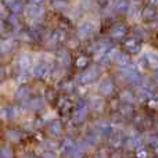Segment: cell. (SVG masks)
<instances>
[{"instance_id":"obj_5","label":"cell","mask_w":158,"mask_h":158,"mask_svg":"<svg viewBox=\"0 0 158 158\" xmlns=\"http://www.w3.org/2000/svg\"><path fill=\"white\" fill-rule=\"evenodd\" d=\"M27 14L29 18H35V19H39L44 15V8H42L40 6H32L31 4L29 7L27 8Z\"/></svg>"},{"instance_id":"obj_17","label":"cell","mask_w":158,"mask_h":158,"mask_svg":"<svg viewBox=\"0 0 158 158\" xmlns=\"http://www.w3.org/2000/svg\"><path fill=\"white\" fill-rule=\"evenodd\" d=\"M69 6V2L68 0H52V7L54 8V10H65V8H68Z\"/></svg>"},{"instance_id":"obj_7","label":"cell","mask_w":158,"mask_h":158,"mask_svg":"<svg viewBox=\"0 0 158 158\" xmlns=\"http://www.w3.org/2000/svg\"><path fill=\"white\" fill-rule=\"evenodd\" d=\"M33 74L38 79H44L49 75V65L46 63H39L33 69Z\"/></svg>"},{"instance_id":"obj_19","label":"cell","mask_w":158,"mask_h":158,"mask_svg":"<svg viewBox=\"0 0 158 158\" xmlns=\"http://www.w3.org/2000/svg\"><path fill=\"white\" fill-rule=\"evenodd\" d=\"M18 114H19V110L15 106H10L6 108V117H7V119H15L18 117Z\"/></svg>"},{"instance_id":"obj_32","label":"cell","mask_w":158,"mask_h":158,"mask_svg":"<svg viewBox=\"0 0 158 158\" xmlns=\"http://www.w3.org/2000/svg\"><path fill=\"white\" fill-rule=\"evenodd\" d=\"M29 158H35V157H29Z\"/></svg>"},{"instance_id":"obj_23","label":"cell","mask_w":158,"mask_h":158,"mask_svg":"<svg viewBox=\"0 0 158 158\" xmlns=\"http://www.w3.org/2000/svg\"><path fill=\"white\" fill-rule=\"evenodd\" d=\"M115 10H117L118 13H125V11L128 10V3H126L125 0H118L117 4H115Z\"/></svg>"},{"instance_id":"obj_15","label":"cell","mask_w":158,"mask_h":158,"mask_svg":"<svg viewBox=\"0 0 158 158\" xmlns=\"http://www.w3.org/2000/svg\"><path fill=\"white\" fill-rule=\"evenodd\" d=\"M8 10L13 13V15H18V14H21V13H24V10H25V6H24V3L21 2V0H17L15 3H14L13 6H11Z\"/></svg>"},{"instance_id":"obj_25","label":"cell","mask_w":158,"mask_h":158,"mask_svg":"<svg viewBox=\"0 0 158 158\" xmlns=\"http://www.w3.org/2000/svg\"><path fill=\"white\" fill-rule=\"evenodd\" d=\"M96 140H97V136H96V133H93V132H90V133L86 135V137H85V142L87 143V144H94Z\"/></svg>"},{"instance_id":"obj_11","label":"cell","mask_w":158,"mask_h":158,"mask_svg":"<svg viewBox=\"0 0 158 158\" xmlns=\"http://www.w3.org/2000/svg\"><path fill=\"white\" fill-rule=\"evenodd\" d=\"M75 67L78 69H87L89 68V64H90V58L89 56L86 54H79L77 58H75Z\"/></svg>"},{"instance_id":"obj_8","label":"cell","mask_w":158,"mask_h":158,"mask_svg":"<svg viewBox=\"0 0 158 158\" xmlns=\"http://www.w3.org/2000/svg\"><path fill=\"white\" fill-rule=\"evenodd\" d=\"M63 125H61L60 121H53L52 123L49 125V133L50 136L53 137H60L63 135Z\"/></svg>"},{"instance_id":"obj_14","label":"cell","mask_w":158,"mask_h":158,"mask_svg":"<svg viewBox=\"0 0 158 158\" xmlns=\"http://www.w3.org/2000/svg\"><path fill=\"white\" fill-rule=\"evenodd\" d=\"M31 63H32V58H31L28 54L19 56V58H18V68L21 69V71H27V69L31 67Z\"/></svg>"},{"instance_id":"obj_24","label":"cell","mask_w":158,"mask_h":158,"mask_svg":"<svg viewBox=\"0 0 158 158\" xmlns=\"http://www.w3.org/2000/svg\"><path fill=\"white\" fill-rule=\"evenodd\" d=\"M44 97H46L49 101H54L56 98H57V93H56V90H53V89H47L46 93H44Z\"/></svg>"},{"instance_id":"obj_13","label":"cell","mask_w":158,"mask_h":158,"mask_svg":"<svg viewBox=\"0 0 158 158\" xmlns=\"http://www.w3.org/2000/svg\"><path fill=\"white\" fill-rule=\"evenodd\" d=\"M43 106H44V103H43V100H42L40 97L31 98V100L28 101V104H27L28 110H31V111H40V110H43Z\"/></svg>"},{"instance_id":"obj_4","label":"cell","mask_w":158,"mask_h":158,"mask_svg":"<svg viewBox=\"0 0 158 158\" xmlns=\"http://www.w3.org/2000/svg\"><path fill=\"white\" fill-rule=\"evenodd\" d=\"M75 146H77V142H74L71 137H65L64 142H63V146H61V153H63V156L64 157H71Z\"/></svg>"},{"instance_id":"obj_16","label":"cell","mask_w":158,"mask_h":158,"mask_svg":"<svg viewBox=\"0 0 158 158\" xmlns=\"http://www.w3.org/2000/svg\"><path fill=\"white\" fill-rule=\"evenodd\" d=\"M125 33H126V28L123 27V25H117V27H114L111 29V36L115 38V39L122 38Z\"/></svg>"},{"instance_id":"obj_6","label":"cell","mask_w":158,"mask_h":158,"mask_svg":"<svg viewBox=\"0 0 158 158\" xmlns=\"http://www.w3.org/2000/svg\"><path fill=\"white\" fill-rule=\"evenodd\" d=\"M29 96H31V87L27 86V85H21L15 90V98L19 101H24L27 98H29Z\"/></svg>"},{"instance_id":"obj_18","label":"cell","mask_w":158,"mask_h":158,"mask_svg":"<svg viewBox=\"0 0 158 158\" xmlns=\"http://www.w3.org/2000/svg\"><path fill=\"white\" fill-rule=\"evenodd\" d=\"M7 139L11 142H19L22 139V133L17 129H10V131H7Z\"/></svg>"},{"instance_id":"obj_2","label":"cell","mask_w":158,"mask_h":158,"mask_svg":"<svg viewBox=\"0 0 158 158\" xmlns=\"http://www.w3.org/2000/svg\"><path fill=\"white\" fill-rule=\"evenodd\" d=\"M98 75H100V69L98 67H89L87 69H85L81 75H79V82L82 85H89L97 81Z\"/></svg>"},{"instance_id":"obj_10","label":"cell","mask_w":158,"mask_h":158,"mask_svg":"<svg viewBox=\"0 0 158 158\" xmlns=\"http://www.w3.org/2000/svg\"><path fill=\"white\" fill-rule=\"evenodd\" d=\"M98 90H100V93L103 96H110L112 93V90H114V83H112V81L111 79H104L100 83Z\"/></svg>"},{"instance_id":"obj_1","label":"cell","mask_w":158,"mask_h":158,"mask_svg":"<svg viewBox=\"0 0 158 158\" xmlns=\"http://www.w3.org/2000/svg\"><path fill=\"white\" fill-rule=\"evenodd\" d=\"M89 104L86 103L85 100H79L77 103L74 108V112H72V121L75 123H81L86 119V117L89 115Z\"/></svg>"},{"instance_id":"obj_29","label":"cell","mask_w":158,"mask_h":158,"mask_svg":"<svg viewBox=\"0 0 158 158\" xmlns=\"http://www.w3.org/2000/svg\"><path fill=\"white\" fill-rule=\"evenodd\" d=\"M42 158H56V156H54V153H53V151H47V153L43 154V157H42Z\"/></svg>"},{"instance_id":"obj_9","label":"cell","mask_w":158,"mask_h":158,"mask_svg":"<svg viewBox=\"0 0 158 158\" xmlns=\"http://www.w3.org/2000/svg\"><path fill=\"white\" fill-rule=\"evenodd\" d=\"M14 50V40L11 39H2L0 40V54H8Z\"/></svg>"},{"instance_id":"obj_20","label":"cell","mask_w":158,"mask_h":158,"mask_svg":"<svg viewBox=\"0 0 158 158\" xmlns=\"http://www.w3.org/2000/svg\"><path fill=\"white\" fill-rule=\"evenodd\" d=\"M0 158H14V151L10 146H2L0 147Z\"/></svg>"},{"instance_id":"obj_22","label":"cell","mask_w":158,"mask_h":158,"mask_svg":"<svg viewBox=\"0 0 158 158\" xmlns=\"http://www.w3.org/2000/svg\"><path fill=\"white\" fill-rule=\"evenodd\" d=\"M82 157H83V147L79 143H77V146H75L74 151L71 154V158H82Z\"/></svg>"},{"instance_id":"obj_12","label":"cell","mask_w":158,"mask_h":158,"mask_svg":"<svg viewBox=\"0 0 158 158\" xmlns=\"http://www.w3.org/2000/svg\"><path fill=\"white\" fill-rule=\"evenodd\" d=\"M57 61L58 64H60L61 67H65V68H68L69 65L72 64V60H71V54H69L68 52H60L57 56Z\"/></svg>"},{"instance_id":"obj_31","label":"cell","mask_w":158,"mask_h":158,"mask_svg":"<svg viewBox=\"0 0 158 158\" xmlns=\"http://www.w3.org/2000/svg\"><path fill=\"white\" fill-rule=\"evenodd\" d=\"M3 77H4V69H3L2 67H0V79H2Z\"/></svg>"},{"instance_id":"obj_30","label":"cell","mask_w":158,"mask_h":158,"mask_svg":"<svg viewBox=\"0 0 158 158\" xmlns=\"http://www.w3.org/2000/svg\"><path fill=\"white\" fill-rule=\"evenodd\" d=\"M29 3L32 6H40L42 3H44V0H29Z\"/></svg>"},{"instance_id":"obj_3","label":"cell","mask_w":158,"mask_h":158,"mask_svg":"<svg viewBox=\"0 0 158 158\" xmlns=\"http://www.w3.org/2000/svg\"><path fill=\"white\" fill-rule=\"evenodd\" d=\"M93 31H94V28H93V25L90 22H82L77 29V35L79 39L85 40V39H89L92 36Z\"/></svg>"},{"instance_id":"obj_28","label":"cell","mask_w":158,"mask_h":158,"mask_svg":"<svg viewBox=\"0 0 158 158\" xmlns=\"http://www.w3.org/2000/svg\"><path fill=\"white\" fill-rule=\"evenodd\" d=\"M15 2H17V0H3V4H4V7L10 8Z\"/></svg>"},{"instance_id":"obj_27","label":"cell","mask_w":158,"mask_h":158,"mask_svg":"<svg viewBox=\"0 0 158 158\" xmlns=\"http://www.w3.org/2000/svg\"><path fill=\"white\" fill-rule=\"evenodd\" d=\"M98 132H100L101 135H104V136H107V135H110V126L108 125H100Z\"/></svg>"},{"instance_id":"obj_26","label":"cell","mask_w":158,"mask_h":158,"mask_svg":"<svg viewBox=\"0 0 158 158\" xmlns=\"http://www.w3.org/2000/svg\"><path fill=\"white\" fill-rule=\"evenodd\" d=\"M117 63H118V65H126V64L129 63V60H128V57H126L125 54H121V56H118Z\"/></svg>"},{"instance_id":"obj_21","label":"cell","mask_w":158,"mask_h":158,"mask_svg":"<svg viewBox=\"0 0 158 158\" xmlns=\"http://www.w3.org/2000/svg\"><path fill=\"white\" fill-rule=\"evenodd\" d=\"M60 87L61 89H64L65 92H72L74 90V83H72L71 79H63V81L60 82Z\"/></svg>"}]
</instances>
